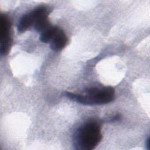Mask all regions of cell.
I'll list each match as a JSON object with an SVG mask.
<instances>
[{
	"label": "cell",
	"mask_w": 150,
	"mask_h": 150,
	"mask_svg": "<svg viewBox=\"0 0 150 150\" xmlns=\"http://www.w3.org/2000/svg\"><path fill=\"white\" fill-rule=\"evenodd\" d=\"M102 139L101 128L98 122L91 121L80 126L75 133L74 144L76 149L92 150Z\"/></svg>",
	"instance_id": "cell-1"
},
{
	"label": "cell",
	"mask_w": 150,
	"mask_h": 150,
	"mask_svg": "<svg viewBox=\"0 0 150 150\" xmlns=\"http://www.w3.org/2000/svg\"><path fill=\"white\" fill-rule=\"evenodd\" d=\"M86 94L66 92L65 96L69 99L84 105H100L111 102L115 96L114 89L111 86L91 87L85 91Z\"/></svg>",
	"instance_id": "cell-2"
},
{
	"label": "cell",
	"mask_w": 150,
	"mask_h": 150,
	"mask_svg": "<svg viewBox=\"0 0 150 150\" xmlns=\"http://www.w3.org/2000/svg\"><path fill=\"white\" fill-rule=\"evenodd\" d=\"M49 13L50 11L46 6L42 5L36 8L31 12L22 16L18 25V31L20 33L25 32L31 26H34L39 19L48 16Z\"/></svg>",
	"instance_id": "cell-3"
},
{
	"label": "cell",
	"mask_w": 150,
	"mask_h": 150,
	"mask_svg": "<svg viewBox=\"0 0 150 150\" xmlns=\"http://www.w3.org/2000/svg\"><path fill=\"white\" fill-rule=\"evenodd\" d=\"M11 28L9 18L6 15L1 14L0 17V52L2 55L7 54L12 45Z\"/></svg>",
	"instance_id": "cell-4"
},
{
	"label": "cell",
	"mask_w": 150,
	"mask_h": 150,
	"mask_svg": "<svg viewBox=\"0 0 150 150\" xmlns=\"http://www.w3.org/2000/svg\"><path fill=\"white\" fill-rule=\"evenodd\" d=\"M67 42L68 39L64 32L62 29H59L50 42V46L53 50L60 51L66 46Z\"/></svg>",
	"instance_id": "cell-5"
},
{
	"label": "cell",
	"mask_w": 150,
	"mask_h": 150,
	"mask_svg": "<svg viewBox=\"0 0 150 150\" xmlns=\"http://www.w3.org/2000/svg\"><path fill=\"white\" fill-rule=\"evenodd\" d=\"M59 29V28L57 26H50L40 33V40L43 43H47L50 42Z\"/></svg>",
	"instance_id": "cell-6"
},
{
	"label": "cell",
	"mask_w": 150,
	"mask_h": 150,
	"mask_svg": "<svg viewBox=\"0 0 150 150\" xmlns=\"http://www.w3.org/2000/svg\"><path fill=\"white\" fill-rule=\"evenodd\" d=\"M47 17L48 16H45L41 18L35 23L33 26L37 32H40L41 33L47 28L50 26Z\"/></svg>",
	"instance_id": "cell-7"
},
{
	"label": "cell",
	"mask_w": 150,
	"mask_h": 150,
	"mask_svg": "<svg viewBox=\"0 0 150 150\" xmlns=\"http://www.w3.org/2000/svg\"><path fill=\"white\" fill-rule=\"evenodd\" d=\"M146 146L148 149H150V138L148 137V139L146 140Z\"/></svg>",
	"instance_id": "cell-8"
}]
</instances>
